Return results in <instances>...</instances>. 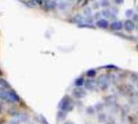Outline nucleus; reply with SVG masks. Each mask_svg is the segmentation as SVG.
Returning <instances> with one entry per match:
<instances>
[{
  "mask_svg": "<svg viewBox=\"0 0 138 124\" xmlns=\"http://www.w3.org/2000/svg\"><path fill=\"white\" fill-rule=\"evenodd\" d=\"M110 28L113 29V30L115 31H119L120 29H122L123 28V23L121 21H115L111 24Z\"/></svg>",
  "mask_w": 138,
  "mask_h": 124,
  "instance_id": "3",
  "label": "nucleus"
},
{
  "mask_svg": "<svg viewBox=\"0 0 138 124\" xmlns=\"http://www.w3.org/2000/svg\"><path fill=\"white\" fill-rule=\"evenodd\" d=\"M55 7H56V3L53 0H46L45 2V7L46 9L51 10V9H54Z\"/></svg>",
  "mask_w": 138,
  "mask_h": 124,
  "instance_id": "4",
  "label": "nucleus"
},
{
  "mask_svg": "<svg viewBox=\"0 0 138 124\" xmlns=\"http://www.w3.org/2000/svg\"><path fill=\"white\" fill-rule=\"evenodd\" d=\"M133 14H134V11H133V9H128L127 11H125V15H126V16H127V17L133 16Z\"/></svg>",
  "mask_w": 138,
  "mask_h": 124,
  "instance_id": "6",
  "label": "nucleus"
},
{
  "mask_svg": "<svg viewBox=\"0 0 138 124\" xmlns=\"http://www.w3.org/2000/svg\"><path fill=\"white\" fill-rule=\"evenodd\" d=\"M84 14L85 15V16H89L91 14H92V11L89 7H86L85 9L84 10Z\"/></svg>",
  "mask_w": 138,
  "mask_h": 124,
  "instance_id": "7",
  "label": "nucleus"
},
{
  "mask_svg": "<svg viewBox=\"0 0 138 124\" xmlns=\"http://www.w3.org/2000/svg\"><path fill=\"white\" fill-rule=\"evenodd\" d=\"M124 28H125V30L128 32L133 31L135 28V25H134L133 21H132V20H126V21L124 22Z\"/></svg>",
  "mask_w": 138,
  "mask_h": 124,
  "instance_id": "1",
  "label": "nucleus"
},
{
  "mask_svg": "<svg viewBox=\"0 0 138 124\" xmlns=\"http://www.w3.org/2000/svg\"><path fill=\"white\" fill-rule=\"evenodd\" d=\"M34 1L36 2H37V3H42L44 0H34Z\"/></svg>",
  "mask_w": 138,
  "mask_h": 124,
  "instance_id": "9",
  "label": "nucleus"
},
{
  "mask_svg": "<svg viewBox=\"0 0 138 124\" xmlns=\"http://www.w3.org/2000/svg\"><path fill=\"white\" fill-rule=\"evenodd\" d=\"M96 25L100 28H107L108 27V25H109V23H108L107 20L101 19V20H99L98 21H97Z\"/></svg>",
  "mask_w": 138,
  "mask_h": 124,
  "instance_id": "2",
  "label": "nucleus"
},
{
  "mask_svg": "<svg viewBox=\"0 0 138 124\" xmlns=\"http://www.w3.org/2000/svg\"><path fill=\"white\" fill-rule=\"evenodd\" d=\"M102 15L104 17H106V18H108V19H114L115 18V15H114L109 10H103L102 11Z\"/></svg>",
  "mask_w": 138,
  "mask_h": 124,
  "instance_id": "5",
  "label": "nucleus"
},
{
  "mask_svg": "<svg viewBox=\"0 0 138 124\" xmlns=\"http://www.w3.org/2000/svg\"><path fill=\"white\" fill-rule=\"evenodd\" d=\"M100 4L102 7H107V6H109L110 2H109V0H101Z\"/></svg>",
  "mask_w": 138,
  "mask_h": 124,
  "instance_id": "8",
  "label": "nucleus"
},
{
  "mask_svg": "<svg viewBox=\"0 0 138 124\" xmlns=\"http://www.w3.org/2000/svg\"><path fill=\"white\" fill-rule=\"evenodd\" d=\"M134 20L138 21V15H134Z\"/></svg>",
  "mask_w": 138,
  "mask_h": 124,
  "instance_id": "10",
  "label": "nucleus"
}]
</instances>
